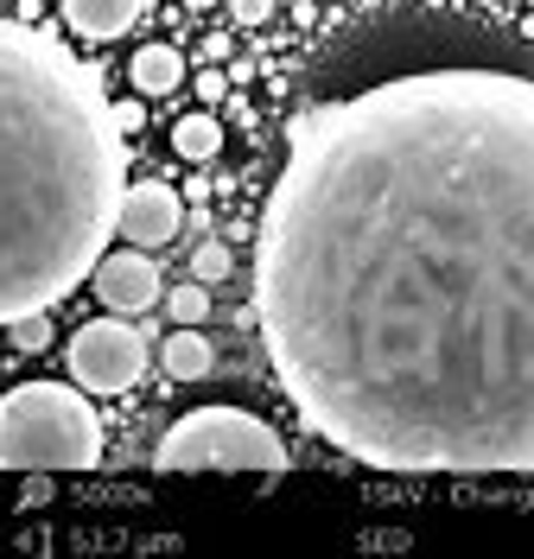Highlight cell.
<instances>
[{"label":"cell","mask_w":534,"mask_h":559,"mask_svg":"<svg viewBox=\"0 0 534 559\" xmlns=\"http://www.w3.org/2000/svg\"><path fill=\"white\" fill-rule=\"evenodd\" d=\"M293 414L401 477H534V76L363 83L293 121L254 229Z\"/></svg>","instance_id":"cell-1"},{"label":"cell","mask_w":534,"mask_h":559,"mask_svg":"<svg viewBox=\"0 0 534 559\" xmlns=\"http://www.w3.org/2000/svg\"><path fill=\"white\" fill-rule=\"evenodd\" d=\"M128 198V134L64 38L0 20V331L96 274Z\"/></svg>","instance_id":"cell-2"},{"label":"cell","mask_w":534,"mask_h":559,"mask_svg":"<svg viewBox=\"0 0 534 559\" xmlns=\"http://www.w3.org/2000/svg\"><path fill=\"white\" fill-rule=\"evenodd\" d=\"M103 464V419L83 388L20 382L0 394V471H90Z\"/></svg>","instance_id":"cell-3"},{"label":"cell","mask_w":534,"mask_h":559,"mask_svg":"<svg viewBox=\"0 0 534 559\" xmlns=\"http://www.w3.org/2000/svg\"><path fill=\"white\" fill-rule=\"evenodd\" d=\"M293 452L286 439L249 407H191L173 419L153 445V471H249V477H281Z\"/></svg>","instance_id":"cell-4"},{"label":"cell","mask_w":534,"mask_h":559,"mask_svg":"<svg viewBox=\"0 0 534 559\" xmlns=\"http://www.w3.org/2000/svg\"><path fill=\"white\" fill-rule=\"evenodd\" d=\"M71 382L83 394H128L146 376V337L128 318H90L71 331Z\"/></svg>","instance_id":"cell-5"},{"label":"cell","mask_w":534,"mask_h":559,"mask_svg":"<svg viewBox=\"0 0 534 559\" xmlns=\"http://www.w3.org/2000/svg\"><path fill=\"white\" fill-rule=\"evenodd\" d=\"M96 299H103L108 312H121V318H134V312H146V306H159V267L146 261V248H115V254H103L96 261Z\"/></svg>","instance_id":"cell-6"},{"label":"cell","mask_w":534,"mask_h":559,"mask_svg":"<svg viewBox=\"0 0 534 559\" xmlns=\"http://www.w3.org/2000/svg\"><path fill=\"white\" fill-rule=\"evenodd\" d=\"M178 223H185L178 191H173V185H159V178H146V185H128L115 236H128L134 248H166V242L178 236Z\"/></svg>","instance_id":"cell-7"},{"label":"cell","mask_w":534,"mask_h":559,"mask_svg":"<svg viewBox=\"0 0 534 559\" xmlns=\"http://www.w3.org/2000/svg\"><path fill=\"white\" fill-rule=\"evenodd\" d=\"M64 7V26L83 38H121L141 20V0H58Z\"/></svg>","instance_id":"cell-8"},{"label":"cell","mask_w":534,"mask_h":559,"mask_svg":"<svg viewBox=\"0 0 534 559\" xmlns=\"http://www.w3.org/2000/svg\"><path fill=\"white\" fill-rule=\"evenodd\" d=\"M211 337H198V324H178L166 349H159V369L173 376V382H198V376H211Z\"/></svg>","instance_id":"cell-9"},{"label":"cell","mask_w":534,"mask_h":559,"mask_svg":"<svg viewBox=\"0 0 534 559\" xmlns=\"http://www.w3.org/2000/svg\"><path fill=\"white\" fill-rule=\"evenodd\" d=\"M128 76H134L141 96H173L178 83H185V58H178L173 45H141L134 64H128Z\"/></svg>","instance_id":"cell-10"},{"label":"cell","mask_w":534,"mask_h":559,"mask_svg":"<svg viewBox=\"0 0 534 559\" xmlns=\"http://www.w3.org/2000/svg\"><path fill=\"white\" fill-rule=\"evenodd\" d=\"M173 146H178V159H216V146H223V121H216V115H178Z\"/></svg>","instance_id":"cell-11"},{"label":"cell","mask_w":534,"mask_h":559,"mask_svg":"<svg viewBox=\"0 0 534 559\" xmlns=\"http://www.w3.org/2000/svg\"><path fill=\"white\" fill-rule=\"evenodd\" d=\"M166 312H173V324H204V318H211V286H204V280L173 286V293H166Z\"/></svg>","instance_id":"cell-12"},{"label":"cell","mask_w":534,"mask_h":559,"mask_svg":"<svg viewBox=\"0 0 534 559\" xmlns=\"http://www.w3.org/2000/svg\"><path fill=\"white\" fill-rule=\"evenodd\" d=\"M236 274V254L223 242H204L198 254H191V280H204V286H216V280H229Z\"/></svg>","instance_id":"cell-13"},{"label":"cell","mask_w":534,"mask_h":559,"mask_svg":"<svg viewBox=\"0 0 534 559\" xmlns=\"http://www.w3.org/2000/svg\"><path fill=\"white\" fill-rule=\"evenodd\" d=\"M7 337H13V349H26V356H33V349H45V344H51V324H45V312H33V318H13V324H7Z\"/></svg>","instance_id":"cell-14"},{"label":"cell","mask_w":534,"mask_h":559,"mask_svg":"<svg viewBox=\"0 0 534 559\" xmlns=\"http://www.w3.org/2000/svg\"><path fill=\"white\" fill-rule=\"evenodd\" d=\"M229 13H236V26H268L274 0H229Z\"/></svg>","instance_id":"cell-15"},{"label":"cell","mask_w":534,"mask_h":559,"mask_svg":"<svg viewBox=\"0 0 534 559\" xmlns=\"http://www.w3.org/2000/svg\"><path fill=\"white\" fill-rule=\"evenodd\" d=\"M223 96H229V76H223V70H198V103H223Z\"/></svg>","instance_id":"cell-16"},{"label":"cell","mask_w":534,"mask_h":559,"mask_svg":"<svg viewBox=\"0 0 534 559\" xmlns=\"http://www.w3.org/2000/svg\"><path fill=\"white\" fill-rule=\"evenodd\" d=\"M141 103H115V128H121V134H141Z\"/></svg>","instance_id":"cell-17"},{"label":"cell","mask_w":534,"mask_h":559,"mask_svg":"<svg viewBox=\"0 0 534 559\" xmlns=\"http://www.w3.org/2000/svg\"><path fill=\"white\" fill-rule=\"evenodd\" d=\"M204 58H211V64H223V58H229V33H211V38H204Z\"/></svg>","instance_id":"cell-18"},{"label":"cell","mask_w":534,"mask_h":559,"mask_svg":"<svg viewBox=\"0 0 534 559\" xmlns=\"http://www.w3.org/2000/svg\"><path fill=\"white\" fill-rule=\"evenodd\" d=\"M185 7H216V0H185Z\"/></svg>","instance_id":"cell-19"}]
</instances>
